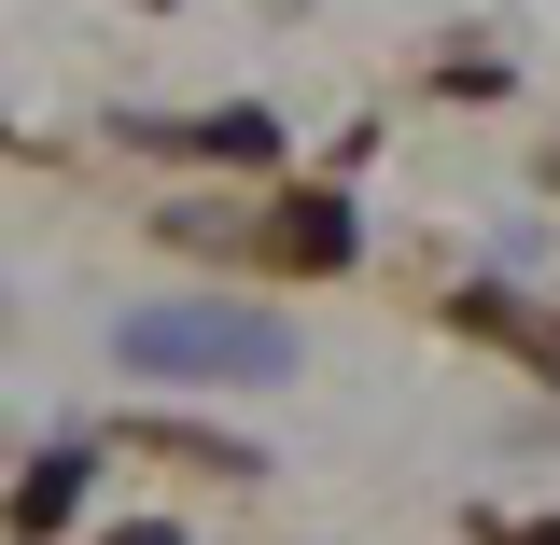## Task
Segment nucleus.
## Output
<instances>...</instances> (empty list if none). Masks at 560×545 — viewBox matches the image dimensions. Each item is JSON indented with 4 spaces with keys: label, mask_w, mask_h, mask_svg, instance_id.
Returning a JSON list of instances; mask_svg holds the SVG:
<instances>
[{
    "label": "nucleus",
    "mask_w": 560,
    "mask_h": 545,
    "mask_svg": "<svg viewBox=\"0 0 560 545\" xmlns=\"http://www.w3.org/2000/svg\"><path fill=\"white\" fill-rule=\"evenodd\" d=\"M84 503H98V448H28V462H14V489H0V532L14 545H57L70 518H84Z\"/></svg>",
    "instance_id": "nucleus-3"
},
{
    "label": "nucleus",
    "mask_w": 560,
    "mask_h": 545,
    "mask_svg": "<svg viewBox=\"0 0 560 545\" xmlns=\"http://www.w3.org/2000/svg\"><path fill=\"white\" fill-rule=\"evenodd\" d=\"M490 545H560V532H490Z\"/></svg>",
    "instance_id": "nucleus-6"
},
{
    "label": "nucleus",
    "mask_w": 560,
    "mask_h": 545,
    "mask_svg": "<svg viewBox=\"0 0 560 545\" xmlns=\"http://www.w3.org/2000/svg\"><path fill=\"white\" fill-rule=\"evenodd\" d=\"M253 252H267V266H294V280H337L350 252H364V224H350L337 182H280L267 224H253Z\"/></svg>",
    "instance_id": "nucleus-2"
},
{
    "label": "nucleus",
    "mask_w": 560,
    "mask_h": 545,
    "mask_svg": "<svg viewBox=\"0 0 560 545\" xmlns=\"http://www.w3.org/2000/svg\"><path fill=\"white\" fill-rule=\"evenodd\" d=\"M113 364L168 378V392H267V378H294V336L238 294H154V308L113 322Z\"/></svg>",
    "instance_id": "nucleus-1"
},
{
    "label": "nucleus",
    "mask_w": 560,
    "mask_h": 545,
    "mask_svg": "<svg viewBox=\"0 0 560 545\" xmlns=\"http://www.w3.org/2000/svg\"><path fill=\"white\" fill-rule=\"evenodd\" d=\"M98 545H183V532H168V518H113Z\"/></svg>",
    "instance_id": "nucleus-5"
},
{
    "label": "nucleus",
    "mask_w": 560,
    "mask_h": 545,
    "mask_svg": "<svg viewBox=\"0 0 560 545\" xmlns=\"http://www.w3.org/2000/svg\"><path fill=\"white\" fill-rule=\"evenodd\" d=\"M140 140L210 154V168H280V112H267V98H224V112H197V127H140Z\"/></svg>",
    "instance_id": "nucleus-4"
}]
</instances>
